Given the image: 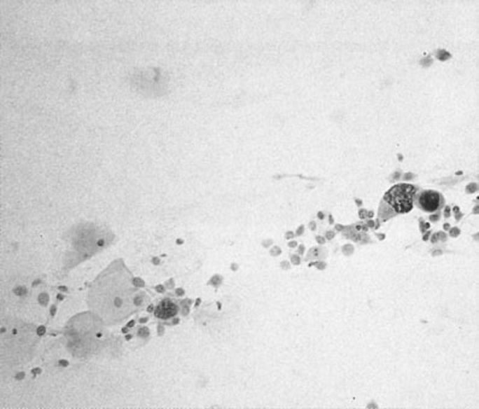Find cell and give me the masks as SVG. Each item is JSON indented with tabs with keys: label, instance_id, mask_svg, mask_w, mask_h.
<instances>
[{
	"label": "cell",
	"instance_id": "obj_1",
	"mask_svg": "<svg viewBox=\"0 0 479 409\" xmlns=\"http://www.w3.org/2000/svg\"><path fill=\"white\" fill-rule=\"evenodd\" d=\"M90 303L105 321L120 322L145 305V297L137 292L126 268L113 265L93 284Z\"/></svg>",
	"mask_w": 479,
	"mask_h": 409
},
{
	"label": "cell",
	"instance_id": "obj_2",
	"mask_svg": "<svg viewBox=\"0 0 479 409\" xmlns=\"http://www.w3.org/2000/svg\"><path fill=\"white\" fill-rule=\"evenodd\" d=\"M417 195V188L410 183H400L390 188L384 197V200L388 203L396 213H410L414 204V197Z\"/></svg>",
	"mask_w": 479,
	"mask_h": 409
},
{
	"label": "cell",
	"instance_id": "obj_3",
	"mask_svg": "<svg viewBox=\"0 0 479 409\" xmlns=\"http://www.w3.org/2000/svg\"><path fill=\"white\" fill-rule=\"evenodd\" d=\"M414 202L420 209L426 212V213L438 212L445 205V198L440 192L431 191V190L419 192L418 195H415L414 197Z\"/></svg>",
	"mask_w": 479,
	"mask_h": 409
},
{
	"label": "cell",
	"instance_id": "obj_4",
	"mask_svg": "<svg viewBox=\"0 0 479 409\" xmlns=\"http://www.w3.org/2000/svg\"><path fill=\"white\" fill-rule=\"evenodd\" d=\"M178 312V308L176 305L169 300H162L161 305L157 307L156 310V317L157 318L162 319V320H166V319L172 318L174 317L175 314Z\"/></svg>",
	"mask_w": 479,
	"mask_h": 409
}]
</instances>
